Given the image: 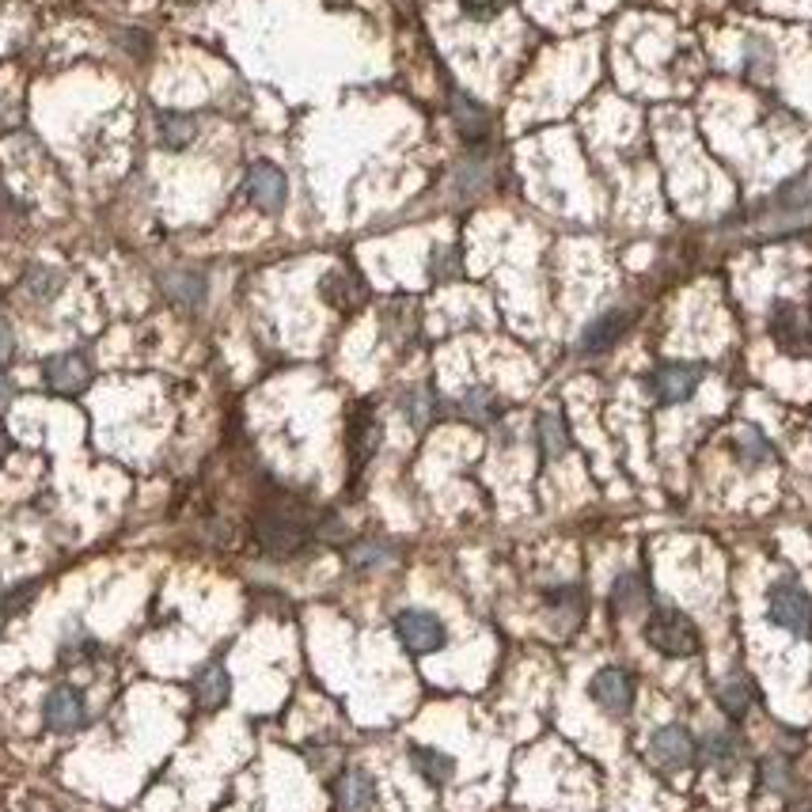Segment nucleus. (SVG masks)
Segmentation results:
<instances>
[{"instance_id":"f8f14e48","label":"nucleus","mask_w":812,"mask_h":812,"mask_svg":"<svg viewBox=\"0 0 812 812\" xmlns=\"http://www.w3.org/2000/svg\"><path fill=\"white\" fill-rule=\"evenodd\" d=\"M767 210L775 213L778 221L790 217V221H805L812 213V168L801 171V176H793L790 182H782V187L770 194Z\"/></svg>"},{"instance_id":"423d86ee","label":"nucleus","mask_w":812,"mask_h":812,"mask_svg":"<svg viewBox=\"0 0 812 812\" xmlns=\"http://www.w3.org/2000/svg\"><path fill=\"white\" fill-rule=\"evenodd\" d=\"M702 384V364H687V361H673V364H661L657 372L650 376V392L661 406H676L687 403Z\"/></svg>"},{"instance_id":"412c9836","label":"nucleus","mask_w":812,"mask_h":812,"mask_svg":"<svg viewBox=\"0 0 812 812\" xmlns=\"http://www.w3.org/2000/svg\"><path fill=\"white\" fill-rule=\"evenodd\" d=\"M228 691H232V679H228V673L221 665H210L202 676H198V684H194V695H198V702H202L205 710L225 707Z\"/></svg>"},{"instance_id":"aec40b11","label":"nucleus","mask_w":812,"mask_h":812,"mask_svg":"<svg viewBox=\"0 0 812 812\" xmlns=\"http://www.w3.org/2000/svg\"><path fill=\"white\" fill-rule=\"evenodd\" d=\"M535 441H540V452L543 460H562V455L569 452V433L566 426H562L559 414H540V421H535Z\"/></svg>"},{"instance_id":"c9c22d12","label":"nucleus","mask_w":812,"mask_h":812,"mask_svg":"<svg viewBox=\"0 0 812 812\" xmlns=\"http://www.w3.org/2000/svg\"><path fill=\"white\" fill-rule=\"evenodd\" d=\"M12 392H15V387H12V380H8V372L0 369V406H8V403H12Z\"/></svg>"},{"instance_id":"0eeeda50","label":"nucleus","mask_w":812,"mask_h":812,"mask_svg":"<svg viewBox=\"0 0 812 812\" xmlns=\"http://www.w3.org/2000/svg\"><path fill=\"white\" fill-rule=\"evenodd\" d=\"M650 759L665 770H684L699 759V741L684 725H661L650 736Z\"/></svg>"},{"instance_id":"393cba45","label":"nucleus","mask_w":812,"mask_h":812,"mask_svg":"<svg viewBox=\"0 0 812 812\" xmlns=\"http://www.w3.org/2000/svg\"><path fill=\"white\" fill-rule=\"evenodd\" d=\"M736 460H741L744 467H764V463H770L767 437L759 433V429H741V437H736Z\"/></svg>"},{"instance_id":"20e7f679","label":"nucleus","mask_w":812,"mask_h":812,"mask_svg":"<svg viewBox=\"0 0 812 812\" xmlns=\"http://www.w3.org/2000/svg\"><path fill=\"white\" fill-rule=\"evenodd\" d=\"M770 338H775L778 350L790 353V358H809L812 353V319L798 308V304L778 301L775 308H770Z\"/></svg>"},{"instance_id":"c756f323","label":"nucleus","mask_w":812,"mask_h":812,"mask_svg":"<svg viewBox=\"0 0 812 812\" xmlns=\"http://www.w3.org/2000/svg\"><path fill=\"white\" fill-rule=\"evenodd\" d=\"M463 410H467L475 421H494L501 406H497V399H494L490 392H486V387H475V392L463 395Z\"/></svg>"},{"instance_id":"6e6552de","label":"nucleus","mask_w":812,"mask_h":812,"mask_svg":"<svg viewBox=\"0 0 812 812\" xmlns=\"http://www.w3.org/2000/svg\"><path fill=\"white\" fill-rule=\"evenodd\" d=\"M247 198H251L255 210L281 213V210H285V198H289L285 171H281L278 163H270V160L251 163V171H247Z\"/></svg>"},{"instance_id":"4c0bfd02","label":"nucleus","mask_w":812,"mask_h":812,"mask_svg":"<svg viewBox=\"0 0 812 812\" xmlns=\"http://www.w3.org/2000/svg\"><path fill=\"white\" fill-rule=\"evenodd\" d=\"M793 812H812V805H801V809H793Z\"/></svg>"},{"instance_id":"1a4fd4ad","label":"nucleus","mask_w":812,"mask_h":812,"mask_svg":"<svg viewBox=\"0 0 812 812\" xmlns=\"http://www.w3.org/2000/svg\"><path fill=\"white\" fill-rule=\"evenodd\" d=\"M588 695L600 710L608 714H631L634 707V679L623 668H600L593 679H588Z\"/></svg>"},{"instance_id":"cd10ccee","label":"nucleus","mask_w":812,"mask_h":812,"mask_svg":"<svg viewBox=\"0 0 812 812\" xmlns=\"http://www.w3.org/2000/svg\"><path fill=\"white\" fill-rule=\"evenodd\" d=\"M546 604H551L554 611H562L566 616V623H577L582 619V608H585V600H582V588H554L551 596H546Z\"/></svg>"},{"instance_id":"f257e3e1","label":"nucleus","mask_w":812,"mask_h":812,"mask_svg":"<svg viewBox=\"0 0 812 812\" xmlns=\"http://www.w3.org/2000/svg\"><path fill=\"white\" fill-rule=\"evenodd\" d=\"M255 540H259V546L267 554L289 559V554H296L312 540V525L301 509H293V505H267V509L255 517Z\"/></svg>"},{"instance_id":"f704fd0d","label":"nucleus","mask_w":812,"mask_h":812,"mask_svg":"<svg viewBox=\"0 0 812 812\" xmlns=\"http://www.w3.org/2000/svg\"><path fill=\"white\" fill-rule=\"evenodd\" d=\"M15 353V335H12V327H8V319L0 316V361H8Z\"/></svg>"},{"instance_id":"7c9ffc66","label":"nucleus","mask_w":812,"mask_h":812,"mask_svg":"<svg viewBox=\"0 0 812 812\" xmlns=\"http://www.w3.org/2000/svg\"><path fill=\"white\" fill-rule=\"evenodd\" d=\"M509 4H512V0H460L463 15H467V20H478V23L497 20V15H501Z\"/></svg>"},{"instance_id":"72a5a7b5","label":"nucleus","mask_w":812,"mask_h":812,"mask_svg":"<svg viewBox=\"0 0 812 812\" xmlns=\"http://www.w3.org/2000/svg\"><path fill=\"white\" fill-rule=\"evenodd\" d=\"M764 778H767L770 790H786V764H782V759H767Z\"/></svg>"},{"instance_id":"2eb2a0df","label":"nucleus","mask_w":812,"mask_h":812,"mask_svg":"<svg viewBox=\"0 0 812 812\" xmlns=\"http://www.w3.org/2000/svg\"><path fill=\"white\" fill-rule=\"evenodd\" d=\"M410 764L426 778L429 786H449L455 775V759L441 748H426V744H414L410 748Z\"/></svg>"},{"instance_id":"f03ea898","label":"nucleus","mask_w":812,"mask_h":812,"mask_svg":"<svg viewBox=\"0 0 812 812\" xmlns=\"http://www.w3.org/2000/svg\"><path fill=\"white\" fill-rule=\"evenodd\" d=\"M645 642L673 661H687L702 650V638H699L695 619L684 616L679 608H668V604H661V608L650 611V619H645Z\"/></svg>"},{"instance_id":"9d476101","label":"nucleus","mask_w":812,"mask_h":812,"mask_svg":"<svg viewBox=\"0 0 812 812\" xmlns=\"http://www.w3.org/2000/svg\"><path fill=\"white\" fill-rule=\"evenodd\" d=\"M43 380L49 392L57 395H80L91 384V364L84 353L69 350V353H54L43 364Z\"/></svg>"},{"instance_id":"e433bc0d","label":"nucleus","mask_w":812,"mask_h":812,"mask_svg":"<svg viewBox=\"0 0 812 812\" xmlns=\"http://www.w3.org/2000/svg\"><path fill=\"white\" fill-rule=\"evenodd\" d=\"M8 452H12V437H8V429L0 426V463L8 460Z\"/></svg>"},{"instance_id":"f3484780","label":"nucleus","mask_w":812,"mask_h":812,"mask_svg":"<svg viewBox=\"0 0 812 812\" xmlns=\"http://www.w3.org/2000/svg\"><path fill=\"white\" fill-rule=\"evenodd\" d=\"M319 293L330 308H358L361 296H364V285L358 278H350L346 270H330L327 278L319 281Z\"/></svg>"},{"instance_id":"a878e982","label":"nucleus","mask_w":812,"mask_h":812,"mask_svg":"<svg viewBox=\"0 0 812 812\" xmlns=\"http://www.w3.org/2000/svg\"><path fill=\"white\" fill-rule=\"evenodd\" d=\"M399 406L414 429H426L429 418H433V395H429V387H410L399 399Z\"/></svg>"},{"instance_id":"2f4dec72","label":"nucleus","mask_w":812,"mask_h":812,"mask_svg":"<svg viewBox=\"0 0 812 812\" xmlns=\"http://www.w3.org/2000/svg\"><path fill=\"white\" fill-rule=\"evenodd\" d=\"M27 593H35V585H23V588H12V593H4V596H0V631H4V623H8V619H12L15 616V611H20L23 608V604H27L31 600V596Z\"/></svg>"},{"instance_id":"473e14b6","label":"nucleus","mask_w":812,"mask_h":812,"mask_svg":"<svg viewBox=\"0 0 812 812\" xmlns=\"http://www.w3.org/2000/svg\"><path fill=\"white\" fill-rule=\"evenodd\" d=\"M350 559L358 562V566H380V562H387V551L380 543H364L350 554Z\"/></svg>"},{"instance_id":"bb28decb","label":"nucleus","mask_w":812,"mask_h":812,"mask_svg":"<svg viewBox=\"0 0 812 812\" xmlns=\"http://www.w3.org/2000/svg\"><path fill=\"white\" fill-rule=\"evenodd\" d=\"M61 285H65V278L49 267H31L27 278H23V289H27V296H35V301H49Z\"/></svg>"},{"instance_id":"b1692460","label":"nucleus","mask_w":812,"mask_h":812,"mask_svg":"<svg viewBox=\"0 0 812 812\" xmlns=\"http://www.w3.org/2000/svg\"><path fill=\"white\" fill-rule=\"evenodd\" d=\"M198 134V122L190 119V114H179V111H168L160 114V145L163 148H187L190 140Z\"/></svg>"},{"instance_id":"7ed1b4c3","label":"nucleus","mask_w":812,"mask_h":812,"mask_svg":"<svg viewBox=\"0 0 812 812\" xmlns=\"http://www.w3.org/2000/svg\"><path fill=\"white\" fill-rule=\"evenodd\" d=\"M767 619L775 627H782V631H790L798 638H809L812 634V600H809V593L801 585H793V582L770 585Z\"/></svg>"},{"instance_id":"6ab92c4d","label":"nucleus","mask_w":812,"mask_h":812,"mask_svg":"<svg viewBox=\"0 0 812 812\" xmlns=\"http://www.w3.org/2000/svg\"><path fill=\"white\" fill-rule=\"evenodd\" d=\"M756 702V687H752L748 676H729L722 687H718V707L725 710L729 718H744Z\"/></svg>"},{"instance_id":"c85d7f7f","label":"nucleus","mask_w":812,"mask_h":812,"mask_svg":"<svg viewBox=\"0 0 812 812\" xmlns=\"http://www.w3.org/2000/svg\"><path fill=\"white\" fill-rule=\"evenodd\" d=\"M376 441H380V429H376V421H372V418H364V421H358V426L350 429V452L358 455V463L369 460L372 449H376Z\"/></svg>"},{"instance_id":"dca6fc26","label":"nucleus","mask_w":812,"mask_h":812,"mask_svg":"<svg viewBox=\"0 0 812 812\" xmlns=\"http://www.w3.org/2000/svg\"><path fill=\"white\" fill-rule=\"evenodd\" d=\"M699 759L714 770H733L741 764V741L733 733H707L699 741Z\"/></svg>"},{"instance_id":"5701e85b","label":"nucleus","mask_w":812,"mask_h":812,"mask_svg":"<svg viewBox=\"0 0 812 812\" xmlns=\"http://www.w3.org/2000/svg\"><path fill=\"white\" fill-rule=\"evenodd\" d=\"M645 604V582L638 574H619L616 585H611V608L616 616H631Z\"/></svg>"},{"instance_id":"ddd939ff","label":"nucleus","mask_w":812,"mask_h":812,"mask_svg":"<svg viewBox=\"0 0 812 812\" xmlns=\"http://www.w3.org/2000/svg\"><path fill=\"white\" fill-rule=\"evenodd\" d=\"M335 801L342 812H372L376 809V778L369 770H342L335 782Z\"/></svg>"},{"instance_id":"4468645a","label":"nucleus","mask_w":812,"mask_h":812,"mask_svg":"<svg viewBox=\"0 0 812 812\" xmlns=\"http://www.w3.org/2000/svg\"><path fill=\"white\" fill-rule=\"evenodd\" d=\"M627 330H631V316H627V312H604V316H596L585 327L582 353H608Z\"/></svg>"},{"instance_id":"4be33fe9","label":"nucleus","mask_w":812,"mask_h":812,"mask_svg":"<svg viewBox=\"0 0 812 812\" xmlns=\"http://www.w3.org/2000/svg\"><path fill=\"white\" fill-rule=\"evenodd\" d=\"M163 289L176 304H187V308H198L205 301V278L202 273H190V270H176L163 278Z\"/></svg>"},{"instance_id":"9b49d317","label":"nucleus","mask_w":812,"mask_h":812,"mask_svg":"<svg viewBox=\"0 0 812 812\" xmlns=\"http://www.w3.org/2000/svg\"><path fill=\"white\" fill-rule=\"evenodd\" d=\"M43 718H46L49 733H77V729L84 725V718H88L84 695H80L77 687H69V684L54 687V691L46 695V702H43Z\"/></svg>"},{"instance_id":"a211bd4d","label":"nucleus","mask_w":812,"mask_h":812,"mask_svg":"<svg viewBox=\"0 0 812 812\" xmlns=\"http://www.w3.org/2000/svg\"><path fill=\"white\" fill-rule=\"evenodd\" d=\"M452 114H455V126H460V137L463 140H483L486 129H490V119H486V111L475 103V99H467L463 91H455L452 95Z\"/></svg>"},{"instance_id":"39448f33","label":"nucleus","mask_w":812,"mask_h":812,"mask_svg":"<svg viewBox=\"0 0 812 812\" xmlns=\"http://www.w3.org/2000/svg\"><path fill=\"white\" fill-rule=\"evenodd\" d=\"M395 634L410 653L426 657V653H437L444 645V623L433 616V611H421V608H406L395 616Z\"/></svg>"}]
</instances>
